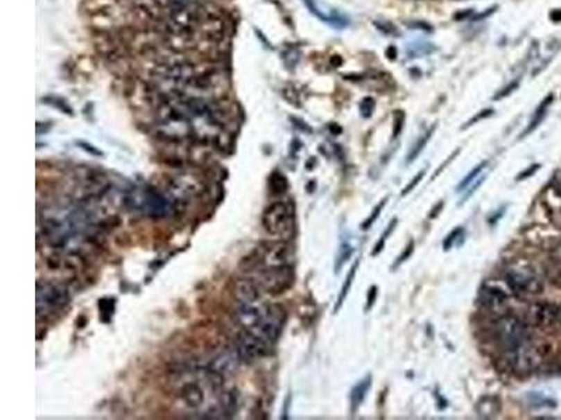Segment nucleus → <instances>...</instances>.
I'll list each match as a JSON object with an SVG mask.
<instances>
[{"label":"nucleus","instance_id":"30","mask_svg":"<svg viewBox=\"0 0 561 420\" xmlns=\"http://www.w3.org/2000/svg\"><path fill=\"white\" fill-rule=\"evenodd\" d=\"M518 86H519V80H514L512 83H510L507 87H504L500 93L498 94H495V97H494V100H503V98H506V97H508L510 94H512L517 89H518Z\"/></svg>","mask_w":561,"mask_h":420},{"label":"nucleus","instance_id":"4","mask_svg":"<svg viewBox=\"0 0 561 420\" xmlns=\"http://www.w3.org/2000/svg\"><path fill=\"white\" fill-rule=\"evenodd\" d=\"M71 295L68 288L64 285L55 283H37V314L49 315L60 308H64L69 303Z\"/></svg>","mask_w":561,"mask_h":420},{"label":"nucleus","instance_id":"18","mask_svg":"<svg viewBox=\"0 0 561 420\" xmlns=\"http://www.w3.org/2000/svg\"><path fill=\"white\" fill-rule=\"evenodd\" d=\"M553 94H549L543 101H542V104L537 107V110L535 111V114H533V118H532V121H530V123H529V126L526 128V130L524 132V136H528L530 132H533L540 123H542V121L544 119V116L547 115V110H549V107L551 105V103H553Z\"/></svg>","mask_w":561,"mask_h":420},{"label":"nucleus","instance_id":"6","mask_svg":"<svg viewBox=\"0 0 561 420\" xmlns=\"http://www.w3.org/2000/svg\"><path fill=\"white\" fill-rule=\"evenodd\" d=\"M285 321H286V311L284 310V307L277 304L264 306L261 321L250 332L273 344L281 336Z\"/></svg>","mask_w":561,"mask_h":420},{"label":"nucleus","instance_id":"8","mask_svg":"<svg viewBox=\"0 0 561 420\" xmlns=\"http://www.w3.org/2000/svg\"><path fill=\"white\" fill-rule=\"evenodd\" d=\"M130 200L134 206L144 210L148 216L152 218H164L169 213H171L173 210L171 202L164 195L152 188L142 189L139 193H135Z\"/></svg>","mask_w":561,"mask_h":420},{"label":"nucleus","instance_id":"10","mask_svg":"<svg viewBox=\"0 0 561 420\" xmlns=\"http://www.w3.org/2000/svg\"><path fill=\"white\" fill-rule=\"evenodd\" d=\"M480 303L492 314H503L508 306V296L501 289L484 286L480 290Z\"/></svg>","mask_w":561,"mask_h":420},{"label":"nucleus","instance_id":"22","mask_svg":"<svg viewBox=\"0 0 561 420\" xmlns=\"http://www.w3.org/2000/svg\"><path fill=\"white\" fill-rule=\"evenodd\" d=\"M352 254H354L352 245L348 244V243H343L341 247H340L337 259H336V272H338V270L349 261V258L352 256Z\"/></svg>","mask_w":561,"mask_h":420},{"label":"nucleus","instance_id":"39","mask_svg":"<svg viewBox=\"0 0 561 420\" xmlns=\"http://www.w3.org/2000/svg\"><path fill=\"white\" fill-rule=\"evenodd\" d=\"M560 322H561V307H560V320H558Z\"/></svg>","mask_w":561,"mask_h":420},{"label":"nucleus","instance_id":"21","mask_svg":"<svg viewBox=\"0 0 561 420\" xmlns=\"http://www.w3.org/2000/svg\"><path fill=\"white\" fill-rule=\"evenodd\" d=\"M270 188L274 195H282L288 189V181L281 173H274L270 178Z\"/></svg>","mask_w":561,"mask_h":420},{"label":"nucleus","instance_id":"13","mask_svg":"<svg viewBox=\"0 0 561 420\" xmlns=\"http://www.w3.org/2000/svg\"><path fill=\"white\" fill-rule=\"evenodd\" d=\"M240 359L239 355L234 350V352H223L218 356H215L205 367V370L218 373L221 376H226V374H232L239 365Z\"/></svg>","mask_w":561,"mask_h":420},{"label":"nucleus","instance_id":"20","mask_svg":"<svg viewBox=\"0 0 561 420\" xmlns=\"http://www.w3.org/2000/svg\"><path fill=\"white\" fill-rule=\"evenodd\" d=\"M433 130H435V126H432L426 133H424V136L422 137H420L417 142H415V145L413 146V149H411V152L408 153V159H407V161L408 163H413L417 157H418V155L424 150V148L426 146V143H428V140L431 139V136H432V133H433Z\"/></svg>","mask_w":561,"mask_h":420},{"label":"nucleus","instance_id":"5","mask_svg":"<svg viewBox=\"0 0 561 420\" xmlns=\"http://www.w3.org/2000/svg\"><path fill=\"white\" fill-rule=\"evenodd\" d=\"M295 274L289 265L263 268L259 273L257 283L261 290L268 295H282L293 285Z\"/></svg>","mask_w":561,"mask_h":420},{"label":"nucleus","instance_id":"7","mask_svg":"<svg viewBox=\"0 0 561 420\" xmlns=\"http://www.w3.org/2000/svg\"><path fill=\"white\" fill-rule=\"evenodd\" d=\"M270 347L271 344L268 342L250 331L240 332L236 340V352L240 362L248 365L267 356L270 353Z\"/></svg>","mask_w":561,"mask_h":420},{"label":"nucleus","instance_id":"32","mask_svg":"<svg viewBox=\"0 0 561 420\" xmlns=\"http://www.w3.org/2000/svg\"><path fill=\"white\" fill-rule=\"evenodd\" d=\"M377 297H378V288H377V286H372V288L369 289V292H368L366 311H369V310L373 307V304H375V301H377Z\"/></svg>","mask_w":561,"mask_h":420},{"label":"nucleus","instance_id":"34","mask_svg":"<svg viewBox=\"0 0 561 420\" xmlns=\"http://www.w3.org/2000/svg\"><path fill=\"white\" fill-rule=\"evenodd\" d=\"M539 164H535V166H532V167H529L528 170H525L524 173H521L518 177H517V181H522V180H526V178H529V177H532L537 170H539Z\"/></svg>","mask_w":561,"mask_h":420},{"label":"nucleus","instance_id":"33","mask_svg":"<svg viewBox=\"0 0 561 420\" xmlns=\"http://www.w3.org/2000/svg\"><path fill=\"white\" fill-rule=\"evenodd\" d=\"M492 110H484V111H480L476 116H473L469 122H467V125L465 126V129L466 128H469V126H472V125H474V123H477L478 121H481V119H484V118H487V116H491L492 115Z\"/></svg>","mask_w":561,"mask_h":420},{"label":"nucleus","instance_id":"3","mask_svg":"<svg viewBox=\"0 0 561 420\" xmlns=\"http://www.w3.org/2000/svg\"><path fill=\"white\" fill-rule=\"evenodd\" d=\"M295 219L292 206L285 202L271 203L263 213L264 230L277 237H289L293 233Z\"/></svg>","mask_w":561,"mask_h":420},{"label":"nucleus","instance_id":"14","mask_svg":"<svg viewBox=\"0 0 561 420\" xmlns=\"http://www.w3.org/2000/svg\"><path fill=\"white\" fill-rule=\"evenodd\" d=\"M264 311V306L253 304H240L236 311V317L239 322L245 328V331H253L257 324L261 321Z\"/></svg>","mask_w":561,"mask_h":420},{"label":"nucleus","instance_id":"16","mask_svg":"<svg viewBox=\"0 0 561 420\" xmlns=\"http://www.w3.org/2000/svg\"><path fill=\"white\" fill-rule=\"evenodd\" d=\"M181 398L191 408H200L204 403V391L196 383H190L182 387Z\"/></svg>","mask_w":561,"mask_h":420},{"label":"nucleus","instance_id":"12","mask_svg":"<svg viewBox=\"0 0 561 420\" xmlns=\"http://www.w3.org/2000/svg\"><path fill=\"white\" fill-rule=\"evenodd\" d=\"M260 286L252 279H237L233 283V297L239 304H253L260 299Z\"/></svg>","mask_w":561,"mask_h":420},{"label":"nucleus","instance_id":"15","mask_svg":"<svg viewBox=\"0 0 561 420\" xmlns=\"http://www.w3.org/2000/svg\"><path fill=\"white\" fill-rule=\"evenodd\" d=\"M501 408L503 405L500 398L494 395H485L476 403V412L481 419H492L498 416L501 412Z\"/></svg>","mask_w":561,"mask_h":420},{"label":"nucleus","instance_id":"17","mask_svg":"<svg viewBox=\"0 0 561 420\" xmlns=\"http://www.w3.org/2000/svg\"><path fill=\"white\" fill-rule=\"evenodd\" d=\"M370 385H372V377L366 376L363 380L358 381V384L351 390L349 398H351V408H352L354 412L365 401V398H366V395H368V392L370 390Z\"/></svg>","mask_w":561,"mask_h":420},{"label":"nucleus","instance_id":"28","mask_svg":"<svg viewBox=\"0 0 561 420\" xmlns=\"http://www.w3.org/2000/svg\"><path fill=\"white\" fill-rule=\"evenodd\" d=\"M413 252H414V241L411 240V241L408 243V245L404 248V251L400 254V256L397 258V261L395 262V265L392 266V269L395 270L396 268H399V266H400L403 262H406V261H407V259H408V258L413 255Z\"/></svg>","mask_w":561,"mask_h":420},{"label":"nucleus","instance_id":"24","mask_svg":"<svg viewBox=\"0 0 561 420\" xmlns=\"http://www.w3.org/2000/svg\"><path fill=\"white\" fill-rule=\"evenodd\" d=\"M396 226H397V219H393V220L389 223L388 229L383 231V234H382V237L379 238V241L377 243L375 248H373V251H372V256H377V255H379V254L383 251L385 244H386L388 238L390 237V234L393 233V230H395V227H396Z\"/></svg>","mask_w":561,"mask_h":420},{"label":"nucleus","instance_id":"2","mask_svg":"<svg viewBox=\"0 0 561 420\" xmlns=\"http://www.w3.org/2000/svg\"><path fill=\"white\" fill-rule=\"evenodd\" d=\"M497 342L504 350H517L522 347L528 338V328L522 320L515 315H501L492 326Z\"/></svg>","mask_w":561,"mask_h":420},{"label":"nucleus","instance_id":"9","mask_svg":"<svg viewBox=\"0 0 561 420\" xmlns=\"http://www.w3.org/2000/svg\"><path fill=\"white\" fill-rule=\"evenodd\" d=\"M526 318L529 325L546 329L560 320V307L551 303H536L529 307Z\"/></svg>","mask_w":561,"mask_h":420},{"label":"nucleus","instance_id":"1","mask_svg":"<svg viewBox=\"0 0 561 420\" xmlns=\"http://www.w3.org/2000/svg\"><path fill=\"white\" fill-rule=\"evenodd\" d=\"M506 283L519 299L537 296L543 292V282L539 274L528 266L514 265L506 270Z\"/></svg>","mask_w":561,"mask_h":420},{"label":"nucleus","instance_id":"31","mask_svg":"<svg viewBox=\"0 0 561 420\" xmlns=\"http://www.w3.org/2000/svg\"><path fill=\"white\" fill-rule=\"evenodd\" d=\"M424 175H425V171H424V170H422V171H420V173H418V174H417V175L413 178V180H411V182H410V184H408V185H407V186L403 189L402 195H403V196H406L407 193H410V192H411V191H413V189H414V188H415V186L420 184V181L424 178Z\"/></svg>","mask_w":561,"mask_h":420},{"label":"nucleus","instance_id":"29","mask_svg":"<svg viewBox=\"0 0 561 420\" xmlns=\"http://www.w3.org/2000/svg\"><path fill=\"white\" fill-rule=\"evenodd\" d=\"M373 110H375V101H373L370 97H366L362 100L361 103V114L363 118H369L373 114Z\"/></svg>","mask_w":561,"mask_h":420},{"label":"nucleus","instance_id":"19","mask_svg":"<svg viewBox=\"0 0 561 420\" xmlns=\"http://www.w3.org/2000/svg\"><path fill=\"white\" fill-rule=\"evenodd\" d=\"M358 266H359V261H356V262L354 263V266L351 268V270L348 272V274H347V277H345V282H344V285H343V289H341V292H340V296H338V300H337V304H336V308H334L336 313L341 308L343 303L345 301V299H347V296H348V293H349V290H351V286H352V283H354V279H355Z\"/></svg>","mask_w":561,"mask_h":420},{"label":"nucleus","instance_id":"11","mask_svg":"<svg viewBox=\"0 0 561 420\" xmlns=\"http://www.w3.org/2000/svg\"><path fill=\"white\" fill-rule=\"evenodd\" d=\"M291 259V247L286 243H275L263 251L259 262L263 268L268 266H285Z\"/></svg>","mask_w":561,"mask_h":420},{"label":"nucleus","instance_id":"35","mask_svg":"<svg viewBox=\"0 0 561 420\" xmlns=\"http://www.w3.org/2000/svg\"><path fill=\"white\" fill-rule=\"evenodd\" d=\"M484 180H485V178H484V177H483V178H477V181H476V184H473V185H472V186H470V191H469V192H467V193H466V196H465V198H463V200H466V199H467V198H470V196H472V195H473V193H474V192H476V191H477V189H478V188H480V185H481V184H483V181H484Z\"/></svg>","mask_w":561,"mask_h":420},{"label":"nucleus","instance_id":"23","mask_svg":"<svg viewBox=\"0 0 561 420\" xmlns=\"http://www.w3.org/2000/svg\"><path fill=\"white\" fill-rule=\"evenodd\" d=\"M487 161H483V163H480L477 167H474L463 180H462V182L458 185V192H463L473 181H476L477 180V177L480 175V173L484 170V167H487Z\"/></svg>","mask_w":561,"mask_h":420},{"label":"nucleus","instance_id":"36","mask_svg":"<svg viewBox=\"0 0 561 420\" xmlns=\"http://www.w3.org/2000/svg\"><path fill=\"white\" fill-rule=\"evenodd\" d=\"M442 207H444V202H440L438 204H436L433 209H432V212H431V215H429V218L431 219H433V218H436L440 215V212L442 210Z\"/></svg>","mask_w":561,"mask_h":420},{"label":"nucleus","instance_id":"25","mask_svg":"<svg viewBox=\"0 0 561 420\" xmlns=\"http://www.w3.org/2000/svg\"><path fill=\"white\" fill-rule=\"evenodd\" d=\"M388 199L389 198H385V199H382L381 202H379V204H377L375 206V209L372 210V213L369 215V218L362 223V226H361V229L362 230H368V229H370V226L377 222V219L381 216V212L383 210V207L386 206V202H388Z\"/></svg>","mask_w":561,"mask_h":420},{"label":"nucleus","instance_id":"26","mask_svg":"<svg viewBox=\"0 0 561 420\" xmlns=\"http://www.w3.org/2000/svg\"><path fill=\"white\" fill-rule=\"evenodd\" d=\"M463 236H465V230L462 229V227H456L452 233H449V236L445 238V241H444V250L445 251H449L454 245H459L460 243H462V240H463Z\"/></svg>","mask_w":561,"mask_h":420},{"label":"nucleus","instance_id":"38","mask_svg":"<svg viewBox=\"0 0 561 420\" xmlns=\"http://www.w3.org/2000/svg\"><path fill=\"white\" fill-rule=\"evenodd\" d=\"M550 19H551L554 23H560V21H561V9L553 10V12L550 13Z\"/></svg>","mask_w":561,"mask_h":420},{"label":"nucleus","instance_id":"27","mask_svg":"<svg viewBox=\"0 0 561 420\" xmlns=\"http://www.w3.org/2000/svg\"><path fill=\"white\" fill-rule=\"evenodd\" d=\"M404 122H406V115L403 111H396L395 112V125H393V137H397L403 128H404Z\"/></svg>","mask_w":561,"mask_h":420},{"label":"nucleus","instance_id":"37","mask_svg":"<svg viewBox=\"0 0 561 420\" xmlns=\"http://www.w3.org/2000/svg\"><path fill=\"white\" fill-rule=\"evenodd\" d=\"M458 153H459V150H456V152H455V153H454V155H452V156H451V157H449V159H448V160H447V161H445V163H444V164H442V166H441L438 170H436V173H435L433 178H435L436 175H438V174H440V173H441V171H442V170H444V168H445V167H447V166H448V164H449V163H451V161L455 159V156H456Z\"/></svg>","mask_w":561,"mask_h":420}]
</instances>
